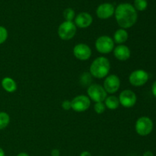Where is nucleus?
Returning <instances> with one entry per match:
<instances>
[{"instance_id": "1", "label": "nucleus", "mask_w": 156, "mask_h": 156, "mask_svg": "<svg viewBox=\"0 0 156 156\" xmlns=\"http://www.w3.org/2000/svg\"><path fill=\"white\" fill-rule=\"evenodd\" d=\"M114 16L120 28L128 29L135 25L138 19V14L133 5L129 3H121L115 9Z\"/></svg>"}, {"instance_id": "2", "label": "nucleus", "mask_w": 156, "mask_h": 156, "mask_svg": "<svg viewBox=\"0 0 156 156\" xmlns=\"http://www.w3.org/2000/svg\"><path fill=\"white\" fill-rule=\"evenodd\" d=\"M111 62L105 56H98L91 62L89 73L95 79H105L108 76L111 70Z\"/></svg>"}, {"instance_id": "3", "label": "nucleus", "mask_w": 156, "mask_h": 156, "mask_svg": "<svg viewBox=\"0 0 156 156\" xmlns=\"http://www.w3.org/2000/svg\"><path fill=\"white\" fill-rule=\"evenodd\" d=\"M77 27L73 21H64L59 24L57 30L59 37L62 41H69L76 34Z\"/></svg>"}, {"instance_id": "4", "label": "nucleus", "mask_w": 156, "mask_h": 156, "mask_svg": "<svg viewBox=\"0 0 156 156\" xmlns=\"http://www.w3.org/2000/svg\"><path fill=\"white\" fill-rule=\"evenodd\" d=\"M87 96L89 98L91 101L104 102L108 97V93L104 88L103 85L100 84H91L87 88Z\"/></svg>"}, {"instance_id": "5", "label": "nucleus", "mask_w": 156, "mask_h": 156, "mask_svg": "<svg viewBox=\"0 0 156 156\" xmlns=\"http://www.w3.org/2000/svg\"><path fill=\"white\" fill-rule=\"evenodd\" d=\"M154 128V123L152 119L143 116L137 119L135 124V129L136 133L141 136H149L152 132Z\"/></svg>"}, {"instance_id": "6", "label": "nucleus", "mask_w": 156, "mask_h": 156, "mask_svg": "<svg viewBox=\"0 0 156 156\" xmlns=\"http://www.w3.org/2000/svg\"><path fill=\"white\" fill-rule=\"evenodd\" d=\"M114 43L112 37L108 35H102L98 37L95 41V48L98 53L101 54H108L113 52L114 49Z\"/></svg>"}, {"instance_id": "7", "label": "nucleus", "mask_w": 156, "mask_h": 156, "mask_svg": "<svg viewBox=\"0 0 156 156\" xmlns=\"http://www.w3.org/2000/svg\"><path fill=\"white\" fill-rule=\"evenodd\" d=\"M149 75L146 70L136 69L133 71L129 76V82L134 87H141L149 81Z\"/></svg>"}, {"instance_id": "8", "label": "nucleus", "mask_w": 156, "mask_h": 156, "mask_svg": "<svg viewBox=\"0 0 156 156\" xmlns=\"http://www.w3.org/2000/svg\"><path fill=\"white\" fill-rule=\"evenodd\" d=\"M72 109L78 113H82L88 111L91 106V100L85 94L76 96L71 101Z\"/></svg>"}, {"instance_id": "9", "label": "nucleus", "mask_w": 156, "mask_h": 156, "mask_svg": "<svg viewBox=\"0 0 156 156\" xmlns=\"http://www.w3.org/2000/svg\"><path fill=\"white\" fill-rule=\"evenodd\" d=\"M120 79L117 75H108L105 78L103 83V87L108 94H113L117 92L120 88Z\"/></svg>"}, {"instance_id": "10", "label": "nucleus", "mask_w": 156, "mask_h": 156, "mask_svg": "<svg viewBox=\"0 0 156 156\" xmlns=\"http://www.w3.org/2000/svg\"><path fill=\"white\" fill-rule=\"evenodd\" d=\"M120 105L125 108H131L136 104L137 96L130 89H125L120 93L118 97Z\"/></svg>"}, {"instance_id": "11", "label": "nucleus", "mask_w": 156, "mask_h": 156, "mask_svg": "<svg viewBox=\"0 0 156 156\" xmlns=\"http://www.w3.org/2000/svg\"><path fill=\"white\" fill-rule=\"evenodd\" d=\"M73 55L77 59L80 61H87L90 59L92 54V50L86 44L80 43L75 45L73 47Z\"/></svg>"}, {"instance_id": "12", "label": "nucleus", "mask_w": 156, "mask_h": 156, "mask_svg": "<svg viewBox=\"0 0 156 156\" xmlns=\"http://www.w3.org/2000/svg\"><path fill=\"white\" fill-rule=\"evenodd\" d=\"M115 8L111 3H102L96 9V15L100 19L105 20L111 18L114 15Z\"/></svg>"}, {"instance_id": "13", "label": "nucleus", "mask_w": 156, "mask_h": 156, "mask_svg": "<svg viewBox=\"0 0 156 156\" xmlns=\"http://www.w3.org/2000/svg\"><path fill=\"white\" fill-rule=\"evenodd\" d=\"M93 22V18L89 13L85 12H80L76 15L74 23L79 28H87L90 27Z\"/></svg>"}, {"instance_id": "14", "label": "nucleus", "mask_w": 156, "mask_h": 156, "mask_svg": "<svg viewBox=\"0 0 156 156\" xmlns=\"http://www.w3.org/2000/svg\"><path fill=\"white\" fill-rule=\"evenodd\" d=\"M113 53H114V57L117 60L121 61V62H125V61L128 60L131 56L130 49L125 44H120L114 47Z\"/></svg>"}, {"instance_id": "15", "label": "nucleus", "mask_w": 156, "mask_h": 156, "mask_svg": "<svg viewBox=\"0 0 156 156\" xmlns=\"http://www.w3.org/2000/svg\"><path fill=\"white\" fill-rule=\"evenodd\" d=\"M128 38H129V34L127 30L126 29L119 28L114 32L113 40L114 43L120 45V44H124L127 41Z\"/></svg>"}, {"instance_id": "16", "label": "nucleus", "mask_w": 156, "mask_h": 156, "mask_svg": "<svg viewBox=\"0 0 156 156\" xmlns=\"http://www.w3.org/2000/svg\"><path fill=\"white\" fill-rule=\"evenodd\" d=\"M2 87L8 93H13L18 88L16 82L11 77L3 78L1 82Z\"/></svg>"}, {"instance_id": "17", "label": "nucleus", "mask_w": 156, "mask_h": 156, "mask_svg": "<svg viewBox=\"0 0 156 156\" xmlns=\"http://www.w3.org/2000/svg\"><path fill=\"white\" fill-rule=\"evenodd\" d=\"M104 103H105V106H106V108H108L111 111L117 110L120 105L118 97H117L115 95H113V94L108 96L105 98Z\"/></svg>"}, {"instance_id": "18", "label": "nucleus", "mask_w": 156, "mask_h": 156, "mask_svg": "<svg viewBox=\"0 0 156 156\" xmlns=\"http://www.w3.org/2000/svg\"><path fill=\"white\" fill-rule=\"evenodd\" d=\"M10 123V116L8 113L1 111L0 112V130L4 129L9 126Z\"/></svg>"}, {"instance_id": "19", "label": "nucleus", "mask_w": 156, "mask_h": 156, "mask_svg": "<svg viewBox=\"0 0 156 156\" xmlns=\"http://www.w3.org/2000/svg\"><path fill=\"white\" fill-rule=\"evenodd\" d=\"M133 7L139 12H143L148 7L147 0H134Z\"/></svg>"}, {"instance_id": "20", "label": "nucleus", "mask_w": 156, "mask_h": 156, "mask_svg": "<svg viewBox=\"0 0 156 156\" xmlns=\"http://www.w3.org/2000/svg\"><path fill=\"white\" fill-rule=\"evenodd\" d=\"M63 17L65 18V21H73L76 18V12L71 8L66 9L63 11Z\"/></svg>"}, {"instance_id": "21", "label": "nucleus", "mask_w": 156, "mask_h": 156, "mask_svg": "<svg viewBox=\"0 0 156 156\" xmlns=\"http://www.w3.org/2000/svg\"><path fill=\"white\" fill-rule=\"evenodd\" d=\"M92 76H91L89 73H85L82 74V76L80 78V83L82 85H85V86H89L91 85V82L92 81L91 79Z\"/></svg>"}, {"instance_id": "22", "label": "nucleus", "mask_w": 156, "mask_h": 156, "mask_svg": "<svg viewBox=\"0 0 156 156\" xmlns=\"http://www.w3.org/2000/svg\"><path fill=\"white\" fill-rule=\"evenodd\" d=\"M106 106H105L104 102H97L94 103V112L97 113L98 114H101L106 111Z\"/></svg>"}, {"instance_id": "23", "label": "nucleus", "mask_w": 156, "mask_h": 156, "mask_svg": "<svg viewBox=\"0 0 156 156\" xmlns=\"http://www.w3.org/2000/svg\"><path fill=\"white\" fill-rule=\"evenodd\" d=\"M8 36H9V33H8L7 29L3 26L0 25V45L4 44L8 39Z\"/></svg>"}, {"instance_id": "24", "label": "nucleus", "mask_w": 156, "mask_h": 156, "mask_svg": "<svg viewBox=\"0 0 156 156\" xmlns=\"http://www.w3.org/2000/svg\"><path fill=\"white\" fill-rule=\"evenodd\" d=\"M62 108L64 111H69L72 109L71 101L65 100L62 102Z\"/></svg>"}, {"instance_id": "25", "label": "nucleus", "mask_w": 156, "mask_h": 156, "mask_svg": "<svg viewBox=\"0 0 156 156\" xmlns=\"http://www.w3.org/2000/svg\"><path fill=\"white\" fill-rule=\"evenodd\" d=\"M50 155L51 156H60V151L58 149H52Z\"/></svg>"}, {"instance_id": "26", "label": "nucleus", "mask_w": 156, "mask_h": 156, "mask_svg": "<svg viewBox=\"0 0 156 156\" xmlns=\"http://www.w3.org/2000/svg\"><path fill=\"white\" fill-rule=\"evenodd\" d=\"M152 93L154 97L156 98V80L153 82V84L152 85Z\"/></svg>"}, {"instance_id": "27", "label": "nucleus", "mask_w": 156, "mask_h": 156, "mask_svg": "<svg viewBox=\"0 0 156 156\" xmlns=\"http://www.w3.org/2000/svg\"><path fill=\"white\" fill-rule=\"evenodd\" d=\"M79 156H92V155H91V154L88 151H83L82 152H81L80 155Z\"/></svg>"}, {"instance_id": "28", "label": "nucleus", "mask_w": 156, "mask_h": 156, "mask_svg": "<svg viewBox=\"0 0 156 156\" xmlns=\"http://www.w3.org/2000/svg\"><path fill=\"white\" fill-rule=\"evenodd\" d=\"M143 156H154L153 152H151V151H146L143 153Z\"/></svg>"}, {"instance_id": "29", "label": "nucleus", "mask_w": 156, "mask_h": 156, "mask_svg": "<svg viewBox=\"0 0 156 156\" xmlns=\"http://www.w3.org/2000/svg\"><path fill=\"white\" fill-rule=\"evenodd\" d=\"M16 156H30L27 152H20Z\"/></svg>"}, {"instance_id": "30", "label": "nucleus", "mask_w": 156, "mask_h": 156, "mask_svg": "<svg viewBox=\"0 0 156 156\" xmlns=\"http://www.w3.org/2000/svg\"><path fill=\"white\" fill-rule=\"evenodd\" d=\"M0 156H5V153L4 150L0 147Z\"/></svg>"}, {"instance_id": "31", "label": "nucleus", "mask_w": 156, "mask_h": 156, "mask_svg": "<svg viewBox=\"0 0 156 156\" xmlns=\"http://www.w3.org/2000/svg\"><path fill=\"white\" fill-rule=\"evenodd\" d=\"M98 156H102V155H98Z\"/></svg>"}]
</instances>
